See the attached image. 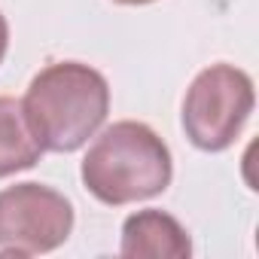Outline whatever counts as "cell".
Segmentation results:
<instances>
[{
    "label": "cell",
    "instance_id": "1",
    "mask_svg": "<svg viewBox=\"0 0 259 259\" xmlns=\"http://www.w3.org/2000/svg\"><path fill=\"white\" fill-rule=\"evenodd\" d=\"M22 107L43 150L76 153L110 113V85L82 61H58L31 79Z\"/></svg>",
    "mask_w": 259,
    "mask_h": 259
},
{
    "label": "cell",
    "instance_id": "2",
    "mask_svg": "<svg viewBox=\"0 0 259 259\" xmlns=\"http://www.w3.org/2000/svg\"><path fill=\"white\" fill-rule=\"evenodd\" d=\"M79 177L101 204L122 207L162 195L171 186L174 162L168 144L150 125L122 119L104 128L89 147Z\"/></svg>",
    "mask_w": 259,
    "mask_h": 259
},
{
    "label": "cell",
    "instance_id": "3",
    "mask_svg": "<svg viewBox=\"0 0 259 259\" xmlns=\"http://www.w3.org/2000/svg\"><path fill=\"white\" fill-rule=\"evenodd\" d=\"M253 79L232 64L204 67L183 98V132L204 153H223L235 144L253 113Z\"/></svg>",
    "mask_w": 259,
    "mask_h": 259
},
{
    "label": "cell",
    "instance_id": "4",
    "mask_svg": "<svg viewBox=\"0 0 259 259\" xmlns=\"http://www.w3.org/2000/svg\"><path fill=\"white\" fill-rule=\"evenodd\" d=\"M73 232V204L52 186L16 183L0 192V253L40 256Z\"/></svg>",
    "mask_w": 259,
    "mask_h": 259
},
{
    "label": "cell",
    "instance_id": "5",
    "mask_svg": "<svg viewBox=\"0 0 259 259\" xmlns=\"http://www.w3.org/2000/svg\"><path fill=\"white\" fill-rule=\"evenodd\" d=\"M122 256L128 259H189V232L165 210H138L122 223Z\"/></svg>",
    "mask_w": 259,
    "mask_h": 259
},
{
    "label": "cell",
    "instance_id": "6",
    "mask_svg": "<svg viewBox=\"0 0 259 259\" xmlns=\"http://www.w3.org/2000/svg\"><path fill=\"white\" fill-rule=\"evenodd\" d=\"M43 153L46 150L34 135L22 101L0 95V177L34 168Z\"/></svg>",
    "mask_w": 259,
    "mask_h": 259
},
{
    "label": "cell",
    "instance_id": "7",
    "mask_svg": "<svg viewBox=\"0 0 259 259\" xmlns=\"http://www.w3.org/2000/svg\"><path fill=\"white\" fill-rule=\"evenodd\" d=\"M7 49H10V25H7V16L0 13V61H4Z\"/></svg>",
    "mask_w": 259,
    "mask_h": 259
},
{
    "label": "cell",
    "instance_id": "8",
    "mask_svg": "<svg viewBox=\"0 0 259 259\" xmlns=\"http://www.w3.org/2000/svg\"><path fill=\"white\" fill-rule=\"evenodd\" d=\"M113 4H122V7H147V4H156V0H113Z\"/></svg>",
    "mask_w": 259,
    "mask_h": 259
}]
</instances>
